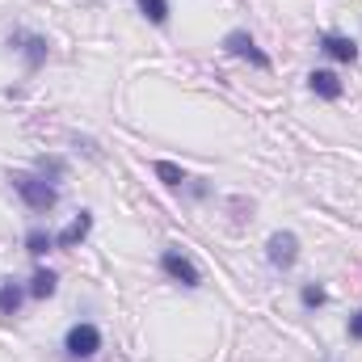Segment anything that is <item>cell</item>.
<instances>
[{
	"mask_svg": "<svg viewBox=\"0 0 362 362\" xmlns=\"http://www.w3.org/2000/svg\"><path fill=\"white\" fill-rule=\"evenodd\" d=\"M8 185H13V194L25 202L30 215H51V211L59 206V185L47 181L42 173H25V169H17V173H8Z\"/></svg>",
	"mask_w": 362,
	"mask_h": 362,
	"instance_id": "1",
	"label": "cell"
},
{
	"mask_svg": "<svg viewBox=\"0 0 362 362\" xmlns=\"http://www.w3.org/2000/svg\"><path fill=\"white\" fill-rule=\"evenodd\" d=\"M4 42H8V51L21 55L25 72H38V68L51 59V38H47V34H34V30H8Z\"/></svg>",
	"mask_w": 362,
	"mask_h": 362,
	"instance_id": "2",
	"label": "cell"
},
{
	"mask_svg": "<svg viewBox=\"0 0 362 362\" xmlns=\"http://www.w3.org/2000/svg\"><path fill=\"white\" fill-rule=\"evenodd\" d=\"M64 354L72 362H89L101 354V329L93 320H76L68 333H64Z\"/></svg>",
	"mask_w": 362,
	"mask_h": 362,
	"instance_id": "3",
	"label": "cell"
},
{
	"mask_svg": "<svg viewBox=\"0 0 362 362\" xmlns=\"http://www.w3.org/2000/svg\"><path fill=\"white\" fill-rule=\"evenodd\" d=\"M160 274H165L169 282L185 286V291H198V286H202V270L194 266V257H189V253H181L177 245H169V249L160 253Z\"/></svg>",
	"mask_w": 362,
	"mask_h": 362,
	"instance_id": "4",
	"label": "cell"
},
{
	"mask_svg": "<svg viewBox=\"0 0 362 362\" xmlns=\"http://www.w3.org/2000/svg\"><path fill=\"white\" fill-rule=\"evenodd\" d=\"M219 47H223V55H232V59H245V64H253V68L270 72V55L257 47V38H253L249 30H228Z\"/></svg>",
	"mask_w": 362,
	"mask_h": 362,
	"instance_id": "5",
	"label": "cell"
},
{
	"mask_svg": "<svg viewBox=\"0 0 362 362\" xmlns=\"http://www.w3.org/2000/svg\"><path fill=\"white\" fill-rule=\"evenodd\" d=\"M299 236L295 232H286V228H278V232H270V240H266V262H270L278 274L295 270L299 266Z\"/></svg>",
	"mask_w": 362,
	"mask_h": 362,
	"instance_id": "6",
	"label": "cell"
},
{
	"mask_svg": "<svg viewBox=\"0 0 362 362\" xmlns=\"http://www.w3.org/2000/svg\"><path fill=\"white\" fill-rule=\"evenodd\" d=\"M316 51L320 55H329V59H337V64H358V42L350 38V34H337V30H325L320 38H316Z\"/></svg>",
	"mask_w": 362,
	"mask_h": 362,
	"instance_id": "7",
	"label": "cell"
},
{
	"mask_svg": "<svg viewBox=\"0 0 362 362\" xmlns=\"http://www.w3.org/2000/svg\"><path fill=\"white\" fill-rule=\"evenodd\" d=\"M308 89H312V97H320V101H341L346 81H341L333 68H312V72H308Z\"/></svg>",
	"mask_w": 362,
	"mask_h": 362,
	"instance_id": "8",
	"label": "cell"
},
{
	"mask_svg": "<svg viewBox=\"0 0 362 362\" xmlns=\"http://www.w3.org/2000/svg\"><path fill=\"white\" fill-rule=\"evenodd\" d=\"M25 282H17L13 274L8 278H0V320H13V316H21V303H25Z\"/></svg>",
	"mask_w": 362,
	"mask_h": 362,
	"instance_id": "9",
	"label": "cell"
},
{
	"mask_svg": "<svg viewBox=\"0 0 362 362\" xmlns=\"http://www.w3.org/2000/svg\"><path fill=\"white\" fill-rule=\"evenodd\" d=\"M89 232H93V211H81L59 236H55V249H76V245H85L89 240Z\"/></svg>",
	"mask_w": 362,
	"mask_h": 362,
	"instance_id": "10",
	"label": "cell"
},
{
	"mask_svg": "<svg viewBox=\"0 0 362 362\" xmlns=\"http://www.w3.org/2000/svg\"><path fill=\"white\" fill-rule=\"evenodd\" d=\"M25 291H30V299H51V295L59 291V274L51 270V266H38V270L30 274Z\"/></svg>",
	"mask_w": 362,
	"mask_h": 362,
	"instance_id": "11",
	"label": "cell"
},
{
	"mask_svg": "<svg viewBox=\"0 0 362 362\" xmlns=\"http://www.w3.org/2000/svg\"><path fill=\"white\" fill-rule=\"evenodd\" d=\"M51 249H55V236H51L47 228H30V232H25V253H30V257H38V262H42Z\"/></svg>",
	"mask_w": 362,
	"mask_h": 362,
	"instance_id": "12",
	"label": "cell"
},
{
	"mask_svg": "<svg viewBox=\"0 0 362 362\" xmlns=\"http://www.w3.org/2000/svg\"><path fill=\"white\" fill-rule=\"evenodd\" d=\"M139 4V13H144V21H152V25H169V17H173V4L169 0H135Z\"/></svg>",
	"mask_w": 362,
	"mask_h": 362,
	"instance_id": "13",
	"label": "cell"
},
{
	"mask_svg": "<svg viewBox=\"0 0 362 362\" xmlns=\"http://www.w3.org/2000/svg\"><path fill=\"white\" fill-rule=\"evenodd\" d=\"M152 173H156V181H160V185H169V189H181V185H185V169H181V165H173V160H152Z\"/></svg>",
	"mask_w": 362,
	"mask_h": 362,
	"instance_id": "14",
	"label": "cell"
},
{
	"mask_svg": "<svg viewBox=\"0 0 362 362\" xmlns=\"http://www.w3.org/2000/svg\"><path fill=\"white\" fill-rule=\"evenodd\" d=\"M299 303H303L308 312H320V308L329 303V291H325V282H303V286H299Z\"/></svg>",
	"mask_w": 362,
	"mask_h": 362,
	"instance_id": "15",
	"label": "cell"
},
{
	"mask_svg": "<svg viewBox=\"0 0 362 362\" xmlns=\"http://www.w3.org/2000/svg\"><path fill=\"white\" fill-rule=\"evenodd\" d=\"M34 173H42L47 181H55V185H59V181L68 177V160H64V156H38Z\"/></svg>",
	"mask_w": 362,
	"mask_h": 362,
	"instance_id": "16",
	"label": "cell"
},
{
	"mask_svg": "<svg viewBox=\"0 0 362 362\" xmlns=\"http://www.w3.org/2000/svg\"><path fill=\"white\" fill-rule=\"evenodd\" d=\"M346 337H350V341H362V308L346 320Z\"/></svg>",
	"mask_w": 362,
	"mask_h": 362,
	"instance_id": "17",
	"label": "cell"
}]
</instances>
